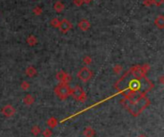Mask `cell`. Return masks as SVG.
I'll return each instance as SVG.
<instances>
[{"instance_id":"obj_7","label":"cell","mask_w":164,"mask_h":137,"mask_svg":"<svg viewBox=\"0 0 164 137\" xmlns=\"http://www.w3.org/2000/svg\"><path fill=\"white\" fill-rule=\"evenodd\" d=\"M90 26H91V24H90V22L87 19H82L81 21H79V23H78L79 29H81L84 32L87 31L90 28Z\"/></svg>"},{"instance_id":"obj_17","label":"cell","mask_w":164,"mask_h":137,"mask_svg":"<svg viewBox=\"0 0 164 137\" xmlns=\"http://www.w3.org/2000/svg\"><path fill=\"white\" fill-rule=\"evenodd\" d=\"M153 5H156V6H161L164 3V0H152Z\"/></svg>"},{"instance_id":"obj_19","label":"cell","mask_w":164,"mask_h":137,"mask_svg":"<svg viewBox=\"0 0 164 137\" xmlns=\"http://www.w3.org/2000/svg\"><path fill=\"white\" fill-rule=\"evenodd\" d=\"M29 87H30V85H29V83H28L27 82H23V83H22V84H21V88L23 89V90H27Z\"/></svg>"},{"instance_id":"obj_18","label":"cell","mask_w":164,"mask_h":137,"mask_svg":"<svg viewBox=\"0 0 164 137\" xmlns=\"http://www.w3.org/2000/svg\"><path fill=\"white\" fill-rule=\"evenodd\" d=\"M143 5L145 7H150L153 5V1L152 0H144L143 1Z\"/></svg>"},{"instance_id":"obj_16","label":"cell","mask_w":164,"mask_h":137,"mask_svg":"<svg viewBox=\"0 0 164 137\" xmlns=\"http://www.w3.org/2000/svg\"><path fill=\"white\" fill-rule=\"evenodd\" d=\"M84 64L86 65L90 64H91V58H90L89 56H86V57H84Z\"/></svg>"},{"instance_id":"obj_1","label":"cell","mask_w":164,"mask_h":137,"mask_svg":"<svg viewBox=\"0 0 164 137\" xmlns=\"http://www.w3.org/2000/svg\"><path fill=\"white\" fill-rule=\"evenodd\" d=\"M55 92L61 100H65L70 95L71 88L68 86V83H61L55 88Z\"/></svg>"},{"instance_id":"obj_2","label":"cell","mask_w":164,"mask_h":137,"mask_svg":"<svg viewBox=\"0 0 164 137\" xmlns=\"http://www.w3.org/2000/svg\"><path fill=\"white\" fill-rule=\"evenodd\" d=\"M70 95H72V97L77 101H81V102H84L87 99V95L84 93V91L83 90V88L81 86H75L73 89H71Z\"/></svg>"},{"instance_id":"obj_15","label":"cell","mask_w":164,"mask_h":137,"mask_svg":"<svg viewBox=\"0 0 164 137\" xmlns=\"http://www.w3.org/2000/svg\"><path fill=\"white\" fill-rule=\"evenodd\" d=\"M60 21L61 20H59L57 18H53L52 20H51V25H52L54 28H59V25H60Z\"/></svg>"},{"instance_id":"obj_21","label":"cell","mask_w":164,"mask_h":137,"mask_svg":"<svg viewBox=\"0 0 164 137\" xmlns=\"http://www.w3.org/2000/svg\"><path fill=\"white\" fill-rule=\"evenodd\" d=\"M51 134H52V131H51L50 129H45V131H44V136L45 137H48Z\"/></svg>"},{"instance_id":"obj_14","label":"cell","mask_w":164,"mask_h":137,"mask_svg":"<svg viewBox=\"0 0 164 137\" xmlns=\"http://www.w3.org/2000/svg\"><path fill=\"white\" fill-rule=\"evenodd\" d=\"M33 13H34V15H41L42 14V9L39 6H36L35 8L33 9Z\"/></svg>"},{"instance_id":"obj_12","label":"cell","mask_w":164,"mask_h":137,"mask_svg":"<svg viewBox=\"0 0 164 137\" xmlns=\"http://www.w3.org/2000/svg\"><path fill=\"white\" fill-rule=\"evenodd\" d=\"M24 103L26 105H32L33 103H34V98H33V96L30 95V94H28L25 96V98H24Z\"/></svg>"},{"instance_id":"obj_4","label":"cell","mask_w":164,"mask_h":137,"mask_svg":"<svg viewBox=\"0 0 164 137\" xmlns=\"http://www.w3.org/2000/svg\"><path fill=\"white\" fill-rule=\"evenodd\" d=\"M73 28V25L72 23L69 21V20H67V19H63L61 21H60V25H59V29L61 33H67L68 31H70L71 29Z\"/></svg>"},{"instance_id":"obj_20","label":"cell","mask_w":164,"mask_h":137,"mask_svg":"<svg viewBox=\"0 0 164 137\" xmlns=\"http://www.w3.org/2000/svg\"><path fill=\"white\" fill-rule=\"evenodd\" d=\"M74 4L77 7H81L84 4V2H83V0H74Z\"/></svg>"},{"instance_id":"obj_10","label":"cell","mask_w":164,"mask_h":137,"mask_svg":"<svg viewBox=\"0 0 164 137\" xmlns=\"http://www.w3.org/2000/svg\"><path fill=\"white\" fill-rule=\"evenodd\" d=\"M26 42L28 45H30V46H35V45L38 43V38L34 35H30L29 37H28Z\"/></svg>"},{"instance_id":"obj_3","label":"cell","mask_w":164,"mask_h":137,"mask_svg":"<svg viewBox=\"0 0 164 137\" xmlns=\"http://www.w3.org/2000/svg\"><path fill=\"white\" fill-rule=\"evenodd\" d=\"M78 78L80 80H82L83 82L86 83L92 78V72L89 68L83 67L80 69V71L78 72Z\"/></svg>"},{"instance_id":"obj_13","label":"cell","mask_w":164,"mask_h":137,"mask_svg":"<svg viewBox=\"0 0 164 137\" xmlns=\"http://www.w3.org/2000/svg\"><path fill=\"white\" fill-rule=\"evenodd\" d=\"M84 135L87 137H92L94 135V130L91 128H87L84 129Z\"/></svg>"},{"instance_id":"obj_25","label":"cell","mask_w":164,"mask_h":137,"mask_svg":"<svg viewBox=\"0 0 164 137\" xmlns=\"http://www.w3.org/2000/svg\"><path fill=\"white\" fill-rule=\"evenodd\" d=\"M141 137H143V136H141Z\"/></svg>"},{"instance_id":"obj_9","label":"cell","mask_w":164,"mask_h":137,"mask_svg":"<svg viewBox=\"0 0 164 137\" xmlns=\"http://www.w3.org/2000/svg\"><path fill=\"white\" fill-rule=\"evenodd\" d=\"M25 73H26V75H27L28 77L33 78V77H35V76L37 75V70H36V68H35V67L29 66V67H27V69H26Z\"/></svg>"},{"instance_id":"obj_5","label":"cell","mask_w":164,"mask_h":137,"mask_svg":"<svg viewBox=\"0 0 164 137\" xmlns=\"http://www.w3.org/2000/svg\"><path fill=\"white\" fill-rule=\"evenodd\" d=\"M56 79H57L61 83H68L71 81V77L64 71H60L59 73H57Z\"/></svg>"},{"instance_id":"obj_11","label":"cell","mask_w":164,"mask_h":137,"mask_svg":"<svg viewBox=\"0 0 164 137\" xmlns=\"http://www.w3.org/2000/svg\"><path fill=\"white\" fill-rule=\"evenodd\" d=\"M64 9V5L61 3V1H57L54 4V10L56 11L57 13H61Z\"/></svg>"},{"instance_id":"obj_6","label":"cell","mask_w":164,"mask_h":137,"mask_svg":"<svg viewBox=\"0 0 164 137\" xmlns=\"http://www.w3.org/2000/svg\"><path fill=\"white\" fill-rule=\"evenodd\" d=\"M15 108L14 106H10V105H7V106H5L3 108H2V113L4 114L6 117H10V116H13L14 114H15Z\"/></svg>"},{"instance_id":"obj_22","label":"cell","mask_w":164,"mask_h":137,"mask_svg":"<svg viewBox=\"0 0 164 137\" xmlns=\"http://www.w3.org/2000/svg\"><path fill=\"white\" fill-rule=\"evenodd\" d=\"M33 133H35V134H38V133H39V129L38 128V127H34L33 128Z\"/></svg>"},{"instance_id":"obj_8","label":"cell","mask_w":164,"mask_h":137,"mask_svg":"<svg viewBox=\"0 0 164 137\" xmlns=\"http://www.w3.org/2000/svg\"><path fill=\"white\" fill-rule=\"evenodd\" d=\"M155 25L158 28V29L162 30L164 28V16L163 15H158L155 19Z\"/></svg>"},{"instance_id":"obj_23","label":"cell","mask_w":164,"mask_h":137,"mask_svg":"<svg viewBox=\"0 0 164 137\" xmlns=\"http://www.w3.org/2000/svg\"><path fill=\"white\" fill-rule=\"evenodd\" d=\"M114 71H115L116 73H117V72L119 73V72L121 71V66H119V65H116V66L114 67Z\"/></svg>"},{"instance_id":"obj_24","label":"cell","mask_w":164,"mask_h":137,"mask_svg":"<svg viewBox=\"0 0 164 137\" xmlns=\"http://www.w3.org/2000/svg\"><path fill=\"white\" fill-rule=\"evenodd\" d=\"M91 1H92V0H83V2L86 3V4H89Z\"/></svg>"}]
</instances>
